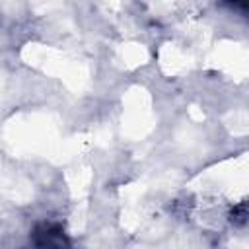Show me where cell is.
<instances>
[{"label":"cell","mask_w":249,"mask_h":249,"mask_svg":"<svg viewBox=\"0 0 249 249\" xmlns=\"http://www.w3.org/2000/svg\"><path fill=\"white\" fill-rule=\"evenodd\" d=\"M33 243L37 249H68V237L60 226L41 224L33 231Z\"/></svg>","instance_id":"obj_1"}]
</instances>
